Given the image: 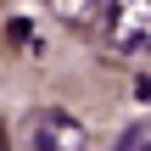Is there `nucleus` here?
<instances>
[{
	"label": "nucleus",
	"instance_id": "1",
	"mask_svg": "<svg viewBox=\"0 0 151 151\" xmlns=\"http://www.w3.org/2000/svg\"><path fill=\"white\" fill-rule=\"evenodd\" d=\"M101 34L112 56H151V0H101Z\"/></svg>",
	"mask_w": 151,
	"mask_h": 151
},
{
	"label": "nucleus",
	"instance_id": "2",
	"mask_svg": "<svg viewBox=\"0 0 151 151\" xmlns=\"http://www.w3.org/2000/svg\"><path fill=\"white\" fill-rule=\"evenodd\" d=\"M90 146H95L90 123L67 106H45L28 118V151H90Z\"/></svg>",
	"mask_w": 151,
	"mask_h": 151
},
{
	"label": "nucleus",
	"instance_id": "3",
	"mask_svg": "<svg viewBox=\"0 0 151 151\" xmlns=\"http://www.w3.org/2000/svg\"><path fill=\"white\" fill-rule=\"evenodd\" d=\"M45 11L62 28H95L101 22V0H45Z\"/></svg>",
	"mask_w": 151,
	"mask_h": 151
},
{
	"label": "nucleus",
	"instance_id": "4",
	"mask_svg": "<svg viewBox=\"0 0 151 151\" xmlns=\"http://www.w3.org/2000/svg\"><path fill=\"white\" fill-rule=\"evenodd\" d=\"M151 140V129H134V134H123V140H118V151H140Z\"/></svg>",
	"mask_w": 151,
	"mask_h": 151
},
{
	"label": "nucleus",
	"instance_id": "5",
	"mask_svg": "<svg viewBox=\"0 0 151 151\" xmlns=\"http://www.w3.org/2000/svg\"><path fill=\"white\" fill-rule=\"evenodd\" d=\"M134 95H140V101H151V73H140V78H134Z\"/></svg>",
	"mask_w": 151,
	"mask_h": 151
}]
</instances>
